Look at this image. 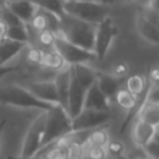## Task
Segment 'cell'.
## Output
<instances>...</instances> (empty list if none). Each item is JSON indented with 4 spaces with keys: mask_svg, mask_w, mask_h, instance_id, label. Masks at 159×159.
Masks as SVG:
<instances>
[{
    "mask_svg": "<svg viewBox=\"0 0 159 159\" xmlns=\"http://www.w3.org/2000/svg\"><path fill=\"white\" fill-rule=\"evenodd\" d=\"M97 72L92 67L84 63L71 65L70 73V89H68V108L67 113L70 118H75L83 108V101L88 88L96 82Z\"/></svg>",
    "mask_w": 159,
    "mask_h": 159,
    "instance_id": "cell-1",
    "label": "cell"
},
{
    "mask_svg": "<svg viewBox=\"0 0 159 159\" xmlns=\"http://www.w3.org/2000/svg\"><path fill=\"white\" fill-rule=\"evenodd\" d=\"M60 32L58 36L63 37L68 42L77 45L84 50L92 51L94 42L96 25L80 20L68 14H63L60 17Z\"/></svg>",
    "mask_w": 159,
    "mask_h": 159,
    "instance_id": "cell-2",
    "label": "cell"
},
{
    "mask_svg": "<svg viewBox=\"0 0 159 159\" xmlns=\"http://www.w3.org/2000/svg\"><path fill=\"white\" fill-rule=\"evenodd\" d=\"M0 104L15 106L20 108H36L41 109L42 112H46L52 106H55L36 98L25 87L15 83L0 87Z\"/></svg>",
    "mask_w": 159,
    "mask_h": 159,
    "instance_id": "cell-3",
    "label": "cell"
},
{
    "mask_svg": "<svg viewBox=\"0 0 159 159\" xmlns=\"http://www.w3.org/2000/svg\"><path fill=\"white\" fill-rule=\"evenodd\" d=\"M45 114H46V119H45V129H43L41 147L56 139L63 138L70 132H72L71 118L68 113L60 104L52 106L48 111L45 112Z\"/></svg>",
    "mask_w": 159,
    "mask_h": 159,
    "instance_id": "cell-4",
    "label": "cell"
},
{
    "mask_svg": "<svg viewBox=\"0 0 159 159\" xmlns=\"http://www.w3.org/2000/svg\"><path fill=\"white\" fill-rule=\"evenodd\" d=\"M63 12L94 25H97L106 16H108L107 6L104 4L93 0H77V1L65 0Z\"/></svg>",
    "mask_w": 159,
    "mask_h": 159,
    "instance_id": "cell-5",
    "label": "cell"
},
{
    "mask_svg": "<svg viewBox=\"0 0 159 159\" xmlns=\"http://www.w3.org/2000/svg\"><path fill=\"white\" fill-rule=\"evenodd\" d=\"M53 48L55 51L61 56L65 65H78V63H86L88 61L97 60L93 51L84 50L77 45H73L65 40L61 36H56L53 40Z\"/></svg>",
    "mask_w": 159,
    "mask_h": 159,
    "instance_id": "cell-6",
    "label": "cell"
},
{
    "mask_svg": "<svg viewBox=\"0 0 159 159\" xmlns=\"http://www.w3.org/2000/svg\"><path fill=\"white\" fill-rule=\"evenodd\" d=\"M117 35V26L109 16H106L101 22L96 25L94 42H93V53L97 60H103L112 45L113 39Z\"/></svg>",
    "mask_w": 159,
    "mask_h": 159,
    "instance_id": "cell-7",
    "label": "cell"
},
{
    "mask_svg": "<svg viewBox=\"0 0 159 159\" xmlns=\"http://www.w3.org/2000/svg\"><path fill=\"white\" fill-rule=\"evenodd\" d=\"M45 119H46V114L45 112H42L29 125L27 132L24 138L22 149H21L20 155L22 157L36 155V153L41 148V142H42V135H43V129H45Z\"/></svg>",
    "mask_w": 159,
    "mask_h": 159,
    "instance_id": "cell-8",
    "label": "cell"
},
{
    "mask_svg": "<svg viewBox=\"0 0 159 159\" xmlns=\"http://www.w3.org/2000/svg\"><path fill=\"white\" fill-rule=\"evenodd\" d=\"M111 119L109 111H96L83 108L75 118L71 119L72 130H89L102 127Z\"/></svg>",
    "mask_w": 159,
    "mask_h": 159,
    "instance_id": "cell-9",
    "label": "cell"
},
{
    "mask_svg": "<svg viewBox=\"0 0 159 159\" xmlns=\"http://www.w3.org/2000/svg\"><path fill=\"white\" fill-rule=\"evenodd\" d=\"M27 27L34 32H43L48 31L56 36L60 32V19L55 14L36 7V11L29 24Z\"/></svg>",
    "mask_w": 159,
    "mask_h": 159,
    "instance_id": "cell-10",
    "label": "cell"
},
{
    "mask_svg": "<svg viewBox=\"0 0 159 159\" xmlns=\"http://www.w3.org/2000/svg\"><path fill=\"white\" fill-rule=\"evenodd\" d=\"M30 93H32L36 98L52 103V104H58V98H57V91L53 80H46V81H32L27 83L25 87Z\"/></svg>",
    "mask_w": 159,
    "mask_h": 159,
    "instance_id": "cell-11",
    "label": "cell"
},
{
    "mask_svg": "<svg viewBox=\"0 0 159 159\" xmlns=\"http://www.w3.org/2000/svg\"><path fill=\"white\" fill-rule=\"evenodd\" d=\"M70 81H71V73H70V66H65L61 70H58L53 77V82L57 91V98L58 104L67 112L68 108V89H70Z\"/></svg>",
    "mask_w": 159,
    "mask_h": 159,
    "instance_id": "cell-12",
    "label": "cell"
},
{
    "mask_svg": "<svg viewBox=\"0 0 159 159\" xmlns=\"http://www.w3.org/2000/svg\"><path fill=\"white\" fill-rule=\"evenodd\" d=\"M122 77H117L109 73H103V72H97V78L96 83L99 91L108 98L109 101L114 98L116 93L118 89L122 87Z\"/></svg>",
    "mask_w": 159,
    "mask_h": 159,
    "instance_id": "cell-13",
    "label": "cell"
},
{
    "mask_svg": "<svg viewBox=\"0 0 159 159\" xmlns=\"http://www.w3.org/2000/svg\"><path fill=\"white\" fill-rule=\"evenodd\" d=\"M109 106H111V101L106 98V96L99 91L97 83L94 82L86 93L83 101V108L96 109V111H109Z\"/></svg>",
    "mask_w": 159,
    "mask_h": 159,
    "instance_id": "cell-14",
    "label": "cell"
},
{
    "mask_svg": "<svg viewBox=\"0 0 159 159\" xmlns=\"http://www.w3.org/2000/svg\"><path fill=\"white\" fill-rule=\"evenodd\" d=\"M27 43L14 41L10 39H2L0 40V66L7 65L12 58H15L25 47Z\"/></svg>",
    "mask_w": 159,
    "mask_h": 159,
    "instance_id": "cell-15",
    "label": "cell"
},
{
    "mask_svg": "<svg viewBox=\"0 0 159 159\" xmlns=\"http://www.w3.org/2000/svg\"><path fill=\"white\" fill-rule=\"evenodd\" d=\"M6 6L24 24H29L36 11V6L29 0H14L11 2H7Z\"/></svg>",
    "mask_w": 159,
    "mask_h": 159,
    "instance_id": "cell-16",
    "label": "cell"
},
{
    "mask_svg": "<svg viewBox=\"0 0 159 159\" xmlns=\"http://www.w3.org/2000/svg\"><path fill=\"white\" fill-rule=\"evenodd\" d=\"M155 135H157V127L148 124L145 122H142L139 119L137 120V123L133 128V139L138 147L143 148Z\"/></svg>",
    "mask_w": 159,
    "mask_h": 159,
    "instance_id": "cell-17",
    "label": "cell"
},
{
    "mask_svg": "<svg viewBox=\"0 0 159 159\" xmlns=\"http://www.w3.org/2000/svg\"><path fill=\"white\" fill-rule=\"evenodd\" d=\"M137 30L139 35L148 42L153 45H158L159 42V32H158V25L153 24L152 21L147 20L140 14L137 17Z\"/></svg>",
    "mask_w": 159,
    "mask_h": 159,
    "instance_id": "cell-18",
    "label": "cell"
},
{
    "mask_svg": "<svg viewBox=\"0 0 159 159\" xmlns=\"http://www.w3.org/2000/svg\"><path fill=\"white\" fill-rule=\"evenodd\" d=\"M138 119L142 122H145L148 124H152L154 127H158L159 123V103L143 101L138 113Z\"/></svg>",
    "mask_w": 159,
    "mask_h": 159,
    "instance_id": "cell-19",
    "label": "cell"
},
{
    "mask_svg": "<svg viewBox=\"0 0 159 159\" xmlns=\"http://www.w3.org/2000/svg\"><path fill=\"white\" fill-rule=\"evenodd\" d=\"M39 65L43 66V67H46L48 70H52V71H58L62 67H65L63 60L55 51V48H51V50H47V51H42Z\"/></svg>",
    "mask_w": 159,
    "mask_h": 159,
    "instance_id": "cell-20",
    "label": "cell"
},
{
    "mask_svg": "<svg viewBox=\"0 0 159 159\" xmlns=\"http://www.w3.org/2000/svg\"><path fill=\"white\" fill-rule=\"evenodd\" d=\"M147 86L148 81L140 75H132L125 81V88L135 97H140L145 92Z\"/></svg>",
    "mask_w": 159,
    "mask_h": 159,
    "instance_id": "cell-21",
    "label": "cell"
},
{
    "mask_svg": "<svg viewBox=\"0 0 159 159\" xmlns=\"http://www.w3.org/2000/svg\"><path fill=\"white\" fill-rule=\"evenodd\" d=\"M109 142V135L108 132L102 127H97L94 129L89 130L88 134V140L86 145H93V147H104L108 144Z\"/></svg>",
    "mask_w": 159,
    "mask_h": 159,
    "instance_id": "cell-22",
    "label": "cell"
},
{
    "mask_svg": "<svg viewBox=\"0 0 159 159\" xmlns=\"http://www.w3.org/2000/svg\"><path fill=\"white\" fill-rule=\"evenodd\" d=\"M30 2H32L36 7L50 11L52 14H55L56 16H61L63 15V1L62 0H29Z\"/></svg>",
    "mask_w": 159,
    "mask_h": 159,
    "instance_id": "cell-23",
    "label": "cell"
},
{
    "mask_svg": "<svg viewBox=\"0 0 159 159\" xmlns=\"http://www.w3.org/2000/svg\"><path fill=\"white\" fill-rule=\"evenodd\" d=\"M5 37L10 39V40H14V41L29 43V32H27L26 24H19V25H15V26L6 27Z\"/></svg>",
    "mask_w": 159,
    "mask_h": 159,
    "instance_id": "cell-24",
    "label": "cell"
},
{
    "mask_svg": "<svg viewBox=\"0 0 159 159\" xmlns=\"http://www.w3.org/2000/svg\"><path fill=\"white\" fill-rule=\"evenodd\" d=\"M84 154L88 159H106L107 150L104 147H93V145H84Z\"/></svg>",
    "mask_w": 159,
    "mask_h": 159,
    "instance_id": "cell-25",
    "label": "cell"
},
{
    "mask_svg": "<svg viewBox=\"0 0 159 159\" xmlns=\"http://www.w3.org/2000/svg\"><path fill=\"white\" fill-rule=\"evenodd\" d=\"M143 149L147 153V157L148 158H150V159H158V157H159V144H158L157 135L149 143H147L143 147Z\"/></svg>",
    "mask_w": 159,
    "mask_h": 159,
    "instance_id": "cell-26",
    "label": "cell"
},
{
    "mask_svg": "<svg viewBox=\"0 0 159 159\" xmlns=\"http://www.w3.org/2000/svg\"><path fill=\"white\" fill-rule=\"evenodd\" d=\"M106 150H107V154H111L113 157H120L122 153L124 152V147L120 142L112 140V142H108V144L106 145Z\"/></svg>",
    "mask_w": 159,
    "mask_h": 159,
    "instance_id": "cell-27",
    "label": "cell"
},
{
    "mask_svg": "<svg viewBox=\"0 0 159 159\" xmlns=\"http://www.w3.org/2000/svg\"><path fill=\"white\" fill-rule=\"evenodd\" d=\"M68 144V159H84V147L67 143Z\"/></svg>",
    "mask_w": 159,
    "mask_h": 159,
    "instance_id": "cell-28",
    "label": "cell"
},
{
    "mask_svg": "<svg viewBox=\"0 0 159 159\" xmlns=\"http://www.w3.org/2000/svg\"><path fill=\"white\" fill-rule=\"evenodd\" d=\"M20 65H5V66H0V80L15 71H19Z\"/></svg>",
    "mask_w": 159,
    "mask_h": 159,
    "instance_id": "cell-29",
    "label": "cell"
},
{
    "mask_svg": "<svg viewBox=\"0 0 159 159\" xmlns=\"http://www.w3.org/2000/svg\"><path fill=\"white\" fill-rule=\"evenodd\" d=\"M128 71V66L123 62H118L114 65L113 67V76H117V77H123Z\"/></svg>",
    "mask_w": 159,
    "mask_h": 159,
    "instance_id": "cell-30",
    "label": "cell"
},
{
    "mask_svg": "<svg viewBox=\"0 0 159 159\" xmlns=\"http://www.w3.org/2000/svg\"><path fill=\"white\" fill-rule=\"evenodd\" d=\"M6 159H42L37 155H34V157H22V155H7Z\"/></svg>",
    "mask_w": 159,
    "mask_h": 159,
    "instance_id": "cell-31",
    "label": "cell"
},
{
    "mask_svg": "<svg viewBox=\"0 0 159 159\" xmlns=\"http://www.w3.org/2000/svg\"><path fill=\"white\" fill-rule=\"evenodd\" d=\"M5 35H6V25L0 20V40L5 39Z\"/></svg>",
    "mask_w": 159,
    "mask_h": 159,
    "instance_id": "cell-32",
    "label": "cell"
},
{
    "mask_svg": "<svg viewBox=\"0 0 159 159\" xmlns=\"http://www.w3.org/2000/svg\"><path fill=\"white\" fill-rule=\"evenodd\" d=\"M5 124H6V120H5V119H2V120L0 122V140H1V135H2V132H4Z\"/></svg>",
    "mask_w": 159,
    "mask_h": 159,
    "instance_id": "cell-33",
    "label": "cell"
},
{
    "mask_svg": "<svg viewBox=\"0 0 159 159\" xmlns=\"http://www.w3.org/2000/svg\"><path fill=\"white\" fill-rule=\"evenodd\" d=\"M11 1H14V0H5V4H7V2H11Z\"/></svg>",
    "mask_w": 159,
    "mask_h": 159,
    "instance_id": "cell-34",
    "label": "cell"
},
{
    "mask_svg": "<svg viewBox=\"0 0 159 159\" xmlns=\"http://www.w3.org/2000/svg\"><path fill=\"white\" fill-rule=\"evenodd\" d=\"M67 1H77V0H67Z\"/></svg>",
    "mask_w": 159,
    "mask_h": 159,
    "instance_id": "cell-35",
    "label": "cell"
},
{
    "mask_svg": "<svg viewBox=\"0 0 159 159\" xmlns=\"http://www.w3.org/2000/svg\"><path fill=\"white\" fill-rule=\"evenodd\" d=\"M1 4H2V2H0V9H1Z\"/></svg>",
    "mask_w": 159,
    "mask_h": 159,
    "instance_id": "cell-36",
    "label": "cell"
}]
</instances>
